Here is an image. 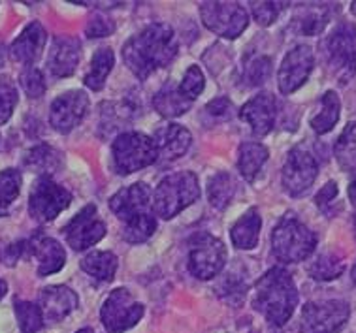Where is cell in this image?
<instances>
[{
	"mask_svg": "<svg viewBox=\"0 0 356 333\" xmlns=\"http://www.w3.org/2000/svg\"><path fill=\"white\" fill-rule=\"evenodd\" d=\"M268 156H270V153H268V149L262 143H257V141L241 143L238 168H240V173L243 175V179L253 181L257 177V173L260 172V168L266 164Z\"/></svg>",
	"mask_w": 356,
	"mask_h": 333,
	"instance_id": "obj_27",
	"label": "cell"
},
{
	"mask_svg": "<svg viewBox=\"0 0 356 333\" xmlns=\"http://www.w3.org/2000/svg\"><path fill=\"white\" fill-rule=\"evenodd\" d=\"M339 111H341V102L336 90H326L321 98V111L311 119V129L317 134H328L336 122L339 121Z\"/></svg>",
	"mask_w": 356,
	"mask_h": 333,
	"instance_id": "obj_26",
	"label": "cell"
},
{
	"mask_svg": "<svg viewBox=\"0 0 356 333\" xmlns=\"http://www.w3.org/2000/svg\"><path fill=\"white\" fill-rule=\"evenodd\" d=\"M21 173L17 170L0 172V217H6L12 204L21 193Z\"/></svg>",
	"mask_w": 356,
	"mask_h": 333,
	"instance_id": "obj_31",
	"label": "cell"
},
{
	"mask_svg": "<svg viewBox=\"0 0 356 333\" xmlns=\"http://www.w3.org/2000/svg\"><path fill=\"white\" fill-rule=\"evenodd\" d=\"M315 66V55L309 45H296L286 53L279 68V90L283 95H292L307 81Z\"/></svg>",
	"mask_w": 356,
	"mask_h": 333,
	"instance_id": "obj_13",
	"label": "cell"
},
{
	"mask_svg": "<svg viewBox=\"0 0 356 333\" xmlns=\"http://www.w3.org/2000/svg\"><path fill=\"white\" fill-rule=\"evenodd\" d=\"M153 106L162 117H179L187 113L193 102L183 97L179 92V87L168 83L156 92L155 98H153Z\"/></svg>",
	"mask_w": 356,
	"mask_h": 333,
	"instance_id": "obj_25",
	"label": "cell"
},
{
	"mask_svg": "<svg viewBox=\"0 0 356 333\" xmlns=\"http://www.w3.org/2000/svg\"><path fill=\"white\" fill-rule=\"evenodd\" d=\"M117 268H119V260L113 252L108 250H95L81 260V269L85 273H89L100 282L113 281Z\"/></svg>",
	"mask_w": 356,
	"mask_h": 333,
	"instance_id": "obj_24",
	"label": "cell"
},
{
	"mask_svg": "<svg viewBox=\"0 0 356 333\" xmlns=\"http://www.w3.org/2000/svg\"><path fill=\"white\" fill-rule=\"evenodd\" d=\"M143 305L127 289L113 290L104 301L100 318L108 333H123L142 320Z\"/></svg>",
	"mask_w": 356,
	"mask_h": 333,
	"instance_id": "obj_10",
	"label": "cell"
},
{
	"mask_svg": "<svg viewBox=\"0 0 356 333\" xmlns=\"http://www.w3.org/2000/svg\"><path fill=\"white\" fill-rule=\"evenodd\" d=\"M337 196V185L336 181H330L323 186V190H318V194L315 196V204L321 211L328 213V207L334 204V200Z\"/></svg>",
	"mask_w": 356,
	"mask_h": 333,
	"instance_id": "obj_45",
	"label": "cell"
},
{
	"mask_svg": "<svg viewBox=\"0 0 356 333\" xmlns=\"http://www.w3.org/2000/svg\"><path fill=\"white\" fill-rule=\"evenodd\" d=\"M200 198L198 177L193 172L168 175L159 183L153 196V209L159 217L174 218L185 207Z\"/></svg>",
	"mask_w": 356,
	"mask_h": 333,
	"instance_id": "obj_4",
	"label": "cell"
},
{
	"mask_svg": "<svg viewBox=\"0 0 356 333\" xmlns=\"http://www.w3.org/2000/svg\"><path fill=\"white\" fill-rule=\"evenodd\" d=\"M78 333H97L95 330H91V327H83V330H79Z\"/></svg>",
	"mask_w": 356,
	"mask_h": 333,
	"instance_id": "obj_48",
	"label": "cell"
},
{
	"mask_svg": "<svg viewBox=\"0 0 356 333\" xmlns=\"http://www.w3.org/2000/svg\"><path fill=\"white\" fill-rule=\"evenodd\" d=\"M217 292L222 295V300L230 301L232 305H238L243 301L247 292V282L243 277L236 275L234 271H228L227 275L222 277V281L217 286Z\"/></svg>",
	"mask_w": 356,
	"mask_h": 333,
	"instance_id": "obj_36",
	"label": "cell"
},
{
	"mask_svg": "<svg viewBox=\"0 0 356 333\" xmlns=\"http://www.w3.org/2000/svg\"><path fill=\"white\" fill-rule=\"evenodd\" d=\"M200 15L204 25L220 38H238L249 25L245 8L238 2H202Z\"/></svg>",
	"mask_w": 356,
	"mask_h": 333,
	"instance_id": "obj_8",
	"label": "cell"
},
{
	"mask_svg": "<svg viewBox=\"0 0 356 333\" xmlns=\"http://www.w3.org/2000/svg\"><path fill=\"white\" fill-rule=\"evenodd\" d=\"M33 254L38 260V275L47 277L65 268L66 252L58 241L51 237H42L33 245Z\"/></svg>",
	"mask_w": 356,
	"mask_h": 333,
	"instance_id": "obj_22",
	"label": "cell"
},
{
	"mask_svg": "<svg viewBox=\"0 0 356 333\" xmlns=\"http://www.w3.org/2000/svg\"><path fill=\"white\" fill-rule=\"evenodd\" d=\"M72 194L65 186L57 185L51 177H40L34 183L31 196H29V211L31 217L40 222H49L58 213H63L70 205Z\"/></svg>",
	"mask_w": 356,
	"mask_h": 333,
	"instance_id": "obj_11",
	"label": "cell"
},
{
	"mask_svg": "<svg viewBox=\"0 0 356 333\" xmlns=\"http://www.w3.org/2000/svg\"><path fill=\"white\" fill-rule=\"evenodd\" d=\"M251 10H253L254 21L262 26H268L275 23V19L279 17V13L283 12V8L286 6L285 2H253L251 4Z\"/></svg>",
	"mask_w": 356,
	"mask_h": 333,
	"instance_id": "obj_42",
	"label": "cell"
},
{
	"mask_svg": "<svg viewBox=\"0 0 356 333\" xmlns=\"http://www.w3.org/2000/svg\"><path fill=\"white\" fill-rule=\"evenodd\" d=\"M324 58L330 72L341 83H347L356 74V26L341 23L323 44Z\"/></svg>",
	"mask_w": 356,
	"mask_h": 333,
	"instance_id": "obj_5",
	"label": "cell"
},
{
	"mask_svg": "<svg viewBox=\"0 0 356 333\" xmlns=\"http://www.w3.org/2000/svg\"><path fill=\"white\" fill-rule=\"evenodd\" d=\"M328 23V8L315 6L300 17V33L313 36L323 31Z\"/></svg>",
	"mask_w": 356,
	"mask_h": 333,
	"instance_id": "obj_37",
	"label": "cell"
},
{
	"mask_svg": "<svg viewBox=\"0 0 356 333\" xmlns=\"http://www.w3.org/2000/svg\"><path fill=\"white\" fill-rule=\"evenodd\" d=\"M78 307V295L68 286H47L40 294V311L46 322H60Z\"/></svg>",
	"mask_w": 356,
	"mask_h": 333,
	"instance_id": "obj_19",
	"label": "cell"
},
{
	"mask_svg": "<svg viewBox=\"0 0 356 333\" xmlns=\"http://www.w3.org/2000/svg\"><path fill=\"white\" fill-rule=\"evenodd\" d=\"M17 106V89L8 77H0V124L12 117L13 108Z\"/></svg>",
	"mask_w": 356,
	"mask_h": 333,
	"instance_id": "obj_41",
	"label": "cell"
},
{
	"mask_svg": "<svg viewBox=\"0 0 356 333\" xmlns=\"http://www.w3.org/2000/svg\"><path fill=\"white\" fill-rule=\"evenodd\" d=\"M113 164L117 173L129 175L159 161L155 140L140 132H124L113 141Z\"/></svg>",
	"mask_w": 356,
	"mask_h": 333,
	"instance_id": "obj_6",
	"label": "cell"
},
{
	"mask_svg": "<svg viewBox=\"0 0 356 333\" xmlns=\"http://www.w3.org/2000/svg\"><path fill=\"white\" fill-rule=\"evenodd\" d=\"M307 271L315 281H334L345 271V263L336 254H321Z\"/></svg>",
	"mask_w": 356,
	"mask_h": 333,
	"instance_id": "obj_35",
	"label": "cell"
},
{
	"mask_svg": "<svg viewBox=\"0 0 356 333\" xmlns=\"http://www.w3.org/2000/svg\"><path fill=\"white\" fill-rule=\"evenodd\" d=\"M81 45L72 36H57L53 40L51 51L47 57V68L55 77H68L78 68Z\"/></svg>",
	"mask_w": 356,
	"mask_h": 333,
	"instance_id": "obj_18",
	"label": "cell"
},
{
	"mask_svg": "<svg viewBox=\"0 0 356 333\" xmlns=\"http://www.w3.org/2000/svg\"><path fill=\"white\" fill-rule=\"evenodd\" d=\"M115 31V25H113V21L108 19V17H104V15H97V17H92L89 21V25H87V34H89V38H104V36H110Z\"/></svg>",
	"mask_w": 356,
	"mask_h": 333,
	"instance_id": "obj_43",
	"label": "cell"
},
{
	"mask_svg": "<svg viewBox=\"0 0 356 333\" xmlns=\"http://www.w3.org/2000/svg\"><path fill=\"white\" fill-rule=\"evenodd\" d=\"M355 232H356V218H355Z\"/></svg>",
	"mask_w": 356,
	"mask_h": 333,
	"instance_id": "obj_51",
	"label": "cell"
},
{
	"mask_svg": "<svg viewBox=\"0 0 356 333\" xmlns=\"http://www.w3.org/2000/svg\"><path fill=\"white\" fill-rule=\"evenodd\" d=\"M177 45L172 26L153 23L130 38L123 47V58L140 79H147L155 70L166 66L175 57Z\"/></svg>",
	"mask_w": 356,
	"mask_h": 333,
	"instance_id": "obj_1",
	"label": "cell"
},
{
	"mask_svg": "<svg viewBox=\"0 0 356 333\" xmlns=\"http://www.w3.org/2000/svg\"><path fill=\"white\" fill-rule=\"evenodd\" d=\"M227 262V247L217 237L200 234L193 239L188 250V269L196 279L207 281L222 271Z\"/></svg>",
	"mask_w": 356,
	"mask_h": 333,
	"instance_id": "obj_9",
	"label": "cell"
},
{
	"mask_svg": "<svg viewBox=\"0 0 356 333\" xmlns=\"http://www.w3.org/2000/svg\"><path fill=\"white\" fill-rule=\"evenodd\" d=\"M15 316L21 333H38L44 326V314L40 311V305L31 301H15Z\"/></svg>",
	"mask_w": 356,
	"mask_h": 333,
	"instance_id": "obj_34",
	"label": "cell"
},
{
	"mask_svg": "<svg viewBox=\"0 0 356 333\" xmlns=\"http://www.w3.org/2000/svg\"><path fill=\"white\" fill-rule=\"evenodd\" d=\"M156 230V220L151 213H143L140 217H134L129 222H124L123 237L129 243H143L147 241Z\"/></svg>",
	"mask_w": 356,
	"mask_h": 333,
	"instance_id": "obj_33",
	"label": "cell"
},
{
	"mask_svg": "<svg viewBox=\"0 0 356 333\" xmlns=\"http://www.w3.org/2000/svg\"><path fill=\"white\" fill-rule=\"evenodd\" d=\"M191 132L181 124H166L162 129L156 130L155 134V145L156 153H159V161L172 162L177 161L179 156L187 153L191 147Z\"/></svg>",
	"mask_w": 356,
	"mask_h": 333,
	"instance_id": "obj_21",
	"label": "cell"
},
{
	"mask_svg": "<svg viewBox=\"0 0 356 333\" xmlns=\"http://www.w3.org/2000/svg\"><path fill=\"white\" fill-rule=\"evenodd\" d=\"M350 307L347 301L324 300L309 301L302 309L300 332L302 333H336L349 320Z\"/></svg>",
	"mask_w": 356,
	"mask_h": 333,
	"instance_id": "obj_7",
	"label": "cell"
},
{
	"mask_svg": "<svg viewBox=\"0 0 356 333\" xmlns=\"http://www.w3.org/2000/svg\"><path fill=\"white\" fill-rule=\"evenodd\" d=\"M349 200L356 207V175H355V179L350 181V185H349Z\"/></svg>",
	"mask_w": 356,
	"mask_h": 333,
	"instance_id": "obj_46",
	"label": "cell"
},
{
	"mask_svg": "<svg viewBox=\"0 0 356 333\" xmlns=\"http://www.w3.org/2000/svg\"><path fill=\"white\" fill-rule=\"evenodd\" d=\"M234 113V106L228 98H217L213 102H209L206 106V115L215 117L219 121H225V119H230Z\"/></svg>",
	"mask_w": 356,
	"mask_h": 333,
	"instance_id": "obj_44",
	"label": "cell"
},
{
	"mask_svg": "<svg viewBox=\"0 0 356 333\" xmlns=\"http://www.w3.org/2000/svg\"><path fill=\"white\" fill-rule=\"evenodd\" d=\"M236 183L228 173L220 172L207 181V198L215 209H225L234 198Z\"/></svg>",
	"mask_w": 356,
	"mask_h": 333,
	"instance_id": "obj_30",
	"label": "cell"
},
{
	"mask_svg": "<svg viewBox=\"0 0 356 333\" xmlns=\"http://www.w3.org/2000/svg\"><path fill=\"white\" fill-rule=\"evenodd\" d=\"M106 236V225L100 220L95 205H87L65 226V237L74 250H85Z\"/></svg>",
	"mask_w": 356,
	"mask_h": 333,
	"instance_id": "obj_15",
	"label": "cell"
},
{
	"mask_svg": "<svg viewBox=\"0 0 356 333\" xmlns=\"http://www.w3.org/2000/svg\"><path fill=\"white\" fill-rule=\"evenodd\" d=\"M6 292H8L6 281H2V279H0V300H2L4 295H6Z\"/></svg>",
	"mask_w": 356,
	"mask_h": 333,
	"instance_id": "obj_47",
	"label": "cell"
},
{
	"mask_svg": "<svg viewBox=\"0 0 356 333\" xmlns=\"http://www.w3.org/2000/svg\"><path fill=\"white\" fill-rule=\"evenodd\" d=\"M270 76H272V58L270 57L253 58L245 66V72H243V79H245L249 87L262 85Z\"/></svg>",
	"mask_w": 356,
	"mask_h": 333,
	"instance_id": "obj_38",
	"label": "cell"
},
{
	"mask_svg": "<svg viewBox=\"0 0 356 333\" xmlns=\"http://www.w3.org/2000/svg\"><path fill=\"white\" fill-rule=\"evenodd\" d=\"M58 162H60V154L49 145H38L31 149L25 156V166L38 173H51L53 170H57Z\"/></svg>",
	"mask_w": 356,
	"mask_h": 333,
	"instance_id": "obj_32",
	"label": "cell"
},
{
	"mask_svg": "<svg viewBox=\"0 0 356 333\" xmlns=\"http://www.w3.org/2000/svg\"><path fill=\"white\" fill-rule=\"evenodd\" d=\"M350 12L356 15V2H353V4H350Z\"/></svg>",
	"mask_w": 356,
	"mask_h": 333,
	"instance_id": "obj_49",
	"label": "cell"
},
{
	"mask_svg": "<svg viewBox=\"0 0 356 333\" xmlns=\"http://www.w3.org/2000/svg\"><path fill=\"white\" fill-rule=\"evenodd\" d=\"M47 34L46 29L40 25L38 21H34L31 25L26 26L25 31L17 36V40L13 42L10 47L13 60H17L21 65L33 66L40 58L42 51H44V45H46Z\"/></svg>",
	"mask_w": 356,
	"mask_h": 333,
	"instance_id": "obj_20",
	"label": "cell"
},
{
	"mask_svg": "<svg viewBox=\"0 0 356 333\" xmlns=\"http://www.w3.org/2000/svg\"><path fill=\"white\" fill-rule=\"evenodd\" d=\"M298 305V290L291 273L283 268H272L254 284L253 307L264 314L273 326H285Z\"/></svg>",
	"mask_w": 356,
	"mask_h": 333,
	"instance_id": "obj_2",
	"label": "cell"
},
{
	"mask_svg": "<svg viewBox=\"0 0 356 333\" xmlns=\"http://www.w3.org/2000/svg\"><path fill=\"white\" fill-rule=\"evenodd\" d=\"M240 119L245 121L251 127V132L259 138H264L270 134L275 124V115H277V104L275 98L270 92H262L259 97L251 98L249 102L240 109Z\"/></svg>",
	"mask_w": 356,
	"mask_h": 333,
	"instance_id": "obj_16",
	"label": "cell"
},
{
	"mask_svg": "<svg viewBox=\"0 0 356 333\" xmlns=\"http://www.w3.org/2000/svg\"><path fill=\"white\" fill-rule=\"evenodd\" d=\"M334 154L339 168L343 172H355L356 170V122H349L341 136L337 138Z\"/></svg>",
	"mask_w": 356,
	"mask_h": 333,
	"instance_id": "obj_29",
	"label": "cell"
},
{
	"mask_svg": "<svg viewBox=\"0 0 356 333\" xmlns=\"http://www.w3.org/2000/svg\"><path fill=\"white\" fill-rule=\"evenodd\" d=\"M204 87H206V79H204L202 70L198 66H191V68L185 72L181 83H179V92H181L187 100L193 102V100H196V98L200 97Z\"/></svg>",
	"mask_w": 356,
	"mask_h": 333,
	"instance_id": "obj_39",
	"label": "cell"
},
{
	"mask_svg": "<svg viewBox=\"0 0 356 333\" xmlns=\"http://www.w3.org/2000/svg\"><path fill=\"white\" fill-rule=\"evenodd\" d=\"M260 228H262V220L257 209H249L243 217L232 226L230 230V237H232V243L238 249L249 250L254 249L259 243Z\"/></svg>",
	"mask_w": 356,
	"mask_h": 333,
	"instance_id": "obj_23",
	"label": "cell"
},
{
	"mask_svg": "<svg viewBox=\"0 0 356 333\" xmlns=\"http://www.w3.org/2000/svg\"><path fill=\"white\" fill-rule=\"evenodd\" d=\"M353 281L356 282V263H355V268H353Z\"/></svg>",
	"mask_w": 356,
	"mask_h": 333,
	"instance_id": "obj_50",
	"label": "cell"
},
{
	"mask_svg": "<svg viewBox=\"0 0 356 333\" xmlns=\"http://www.w3.org/2000/svg\"><path fill=\"white\" fill-rule=\"evenodd\" d=\"M315 247H317V236L292 215L281 218L272 234L273 257L279 262H302L313 254Z\"/></svg>",
	"mask_w": 356,
	"mask_h": 333,
	"instance_id": "obj_3",
	"label": "cell"
},
{
	"mask_svg": "<svg viewBox=\"0 0 356 333\" xmlns=\"http://www.w3.org/2000/svg\"><path fill=\"white\" fill-rule=\"evenodd\" d=\"M19 83L29 98H40L44 92H46L44 74H42L38 68H34V66H26L25 70L21 72Z\"/></svg>",
	"mask_w": 356,
	"mask_h": 333,
	"instance_id": "obj_40",
	"label": "cell"
},
{
	"mask_svg": "<svg viewBox=\"0 0 356 333\" xmlns=\"http://www.w3.org/2000/svg\"><path fill=\"white\" fill-rule=\"evenodd\" d=\"M115 63V55L110 47H100L97 53L92 55L91 70L85 76V85L91 90H100L106 83V77L110 76L111 68Z\"/></svg>",
	"mask_w": 356,
	"mask_h": 333,
	"instance_id": "obj_28",
	"label": "cell"
},
{
	"mask_svg": "<svg viewBox=\"0 0 356 333\" xmlns=\"http://www.w3.org/2000/svg\"><path fill=\"white\" fill-rule=\"evenodd\" d=\"M318 173L317 159L305 147H294L283 166V186L294 198L304 196L315 183Z\"/></svg>",
	"mask_w": 356,
	"mask_h": 333,
	"instance_id": "obj_12",
	"label": "cell"
},
{
	"mask_svg": "<svg viewBox=\"0 0 356 333\" xmlns=\"http://www.w3.org/2000/svg\"><path fill=\"white\" fill-rule=\"evenodd\" d=\"M149 205L151 190L143 183H134L127 188H121L110 198V209L124 222L140 217L143 213H149Z\"/></svg>",
	"mask_w": 356,
	"mask_h": 333,
	"instance_id": "obj_17",
	"label": "cell"
},
{
	"mask_svg": "<svg viewBox=\"0 0 356 333\" xmlns=\"http://www.w3.org/2000/svg\"><path fill=\"white\" fill-rule=\"evenodd\" d=\"M89 97L83 90H68L51 104L49 109V122L60 134H68L83 121L89 111Z\"/></svg>",
	"mask_w": 356,
	"mask_h": 333,
	"instance_id": "obj_14",
	"label": "cell"
}]
</instances>
